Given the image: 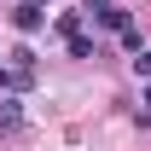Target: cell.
<instances>
[{"label": "cell", "instance_id": "cell-2", "mask_svg": "<svg viewBox=\"0 0 151 151\" xmlns=\"http://www.w3.org/2000/svg\"><path fill=\"white\" fill-rule=\"evenodd\" d=\"M18 122H23V105H18V93H0V134H18Z\"/></svg>", "mask_w": 151, "mask_h": 151}, {"label": "cell", "instance_id": "cell-5", "mask_svg": "<svg viewBox=\"0 0 151 151\" xmlns=\"http://www.w3.org/2000/svg\"><path fill=\"white\" fill-rule=\"evenodd\" d=\"M29 6H47V0H29Z\"/></svg>", "mask_w": 151, "mask_h": 151}, {"label": "cell", "instance_id": "cell-1", "mask_svg": "<svg viewBox=\"0 0 151 151\" xmlns=\"http://www.w3.org/2000/svg\"><path fill=\"white\" fill-rule=\"evenodd\" d=\"M12 23H18V35H41V29H47V12H41V6H29V0H23L18 12H12Z\"/></svg>", "mask_w": 151, "mask_h": 151}, {"label": "cell", "instance_id": "cell-4", "mask_svg": "<svg viewBox=\"0 0 151 151\" xmlns=\"http://www.w3.org/2000/svg\"><path fill=\"white\" fill-rule=\"evenodd\" d=\"M134 70H139V76H151V47H139V52H134Z\"/></svg>", "mask_w": 151, "mask_h": 151}, {"label": "cell", "instance_id": "cell-3", "mask_svg": "<svg viewBox=\"0 0 151 151\" xmlns=\"http://www.w3.org/2000/svg\"><path fill=\"white\" fill-rule=\"evenodd\" d=\"M70 58H99V47H93V35H87V29H70Z\"/></svg>", "mask_w": 151, "mask_h": 151}, {"label": "cell", "instance_id": "cell-6", "mask_svg": "<svg viewBox=\"0 0 151 151\" xmlns=\"http://www.w3.org/2000/svg\"><path fill=\"white\" fill-rule=\"evenodd\" d=\"M145 105H151V87H145Z\"/></svg>", "mask_w": 151, "mask_h": 151}]
</instances>
